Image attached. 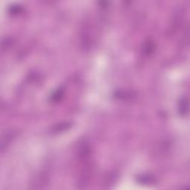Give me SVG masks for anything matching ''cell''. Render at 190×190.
<instances>
[{
    "label": "cell",
    "mask_w": 190,
    "mask_h": 190,
    "mask_svg": "<svg viewBox=\"0 0 190 190\" xmlns=\"http://www.w3.org/2000/svg\"><path fill=\"white\" fill-rule=\"evenodd\" d=\"M179 110L181 115H184L187 114L188 112V102L187 100L183 99L181 102H180V107H179Z\"/></svg>",
    "instance_id": "obj_1"
}]
</instances>
